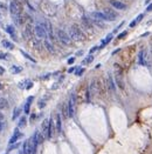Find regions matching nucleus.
Here are the masks:
<instances>
[{
    "instance_id": "25",
    "label": "nucleus",
    "mask_w": 152,
    "mask_h": 154,
    "mask_svg": "<svg viewBox=\"0 0 152 154\" xmlns=\"http://www.w3.org/2000/svg\"><path fill=\"white\" fill-rule=\"evenodd\" d=\"M93 60H94V57L91 54H89V55L87 57V59L84 60V64H90V62H93Z\"/></svg>"
},
{
    "instance_id": "3",
    "label": "nucleus",
    "mask_w": 152,
    "mask_h": 154,
    "mask_svg": "<svg viewBox=\"0 0 152 154\" xmlns=\"http://www.w3.org/2000/svg\"><path fill=\"white\" fill-rule=\"evenodd\" d=\"M34 32H35V35L39 38L40 40L47 38V31H46V28H45L43 24H38L36 26L34 27Z\"/></svg>"
},
{
    "instance_id": "21",
    "label": "nucleus",
    "mask_w": 152,
    "mask_h": 154,
    "mask_svg": "<svg viewBox=\"0 0 152 154\" xmlns=\"http://www.w3.org/2000/svg\"><path fill=\"white\" fill-rule=\"evenodd\" d=\"M2 46L5 47V48H8V49H13L14 48L13 44L9 42V41H7V40H2Z\"/></svg>"
},
{
    "instance_id": "19",
    "label": "nucleus",
    "mask_w": 152,
    "mask_h": 154,
    "mask_svg": "<svg viewBox=\"0 0 152 154\" xmlns=\"http://www.w3.org/2000/svg\"><path fill=\"white\" fill-rule=\"evenodd\" d=\"M45 46H46V48L50 52V53H54L55 52V49H54V46L52 45V42L49 40H45Z\"/></svg>"
},
{
    "instance_id": "31",
    "label": "nucleus",
    "mask_w": 152,
    "mask_h": 154,
    "mask_svg": "<svg viewBox=\"0 0 152 154\" xmlns=\"http://www.w3.org/2000/svg\"><path fill=\"white\" fill-rule=\"evenodd\" d=\"M8 54H0V59H8Z\"/></svg>"
},
{
    "instance_id": "15",
    "label": "nucleus",
    "mask_w": 152,
    "mask_h": 154,
    "mask_svg": "<svg viewBox=\"0 0 152 154\" xmlns=\"http://www.w3.org/2000/svg\"><path fill=\"white\" fill-rule=\"evenodd\" d=\"M22 152H24L25 154H32V152H31V144H29V140L25 141L24 147H22Z\"/></svg>"
},
{
    "instance_id": "22",
    "label": "nucleus",
    "mask_w": 152,
    "mask_h": 154,
    "mask_svg": "<svg viewBox=\"0 0 152 154\" xmlns=\"http://www.w3.org/2000/svg\"><path fill=\"white\" fill-rule=\"evenodd\" d=\"M8 107V102L6 99L4 98H0V108H7Z\"/></svg>"
},
{
    "instance_id": "39",
    "label": "nucleus",
    "mask_w": 152,
    "mask_h": 154,
    "mask_svg": "<svg viewBox=\"0 0 152 154\" xmlns=\"http://www.w3.org/2000/svg\"><path fill=\"white\" fill-rule=\"evenodd\" d=\"M34 119H35V114H34V115H32V116H31V121H32V120H34Z\"/></svg>"
},
{
    "instance_id": "33",
    "label": "nucleus",
    "mask_w": 152,
    "mask_h": 154,
    "mask_svg": "<svg viewBox=\"0 0 152 154\" xmlns=\"http://www.w3.org/2000/svg\"><path fill=\"white\" fill-rule=\"evenodd\" d=\"M32 87H33V82H27V89H31Z\"/></svg>"
},
{
    "instance_id": "40",
    "label": "nucleus",
    "mask_w": 152,
    "mask_h": 154,
    "mask_svg": "<svg viewBox=\"0 0 152 154\" xmlns=\"http://www.w3.org/2000/svg\"><path fill=\"white\" fill-rule=\"evenodd\" d=\"M117 52H119V48H118V49H116V51H113V52H112V54H116Z\"/></svg>"
},
{
    "instance_id": "32",
    "label": "nucleus",
    "mask_w": 152,
    "mask_h": 154,
    "mask_svg": "<svg viewBox=\"0 0 152 154\" xmlns=\"http://www.w3.org/2000/svg\"><path fill=\"white\" fill-rule=\"evenodd\" d=\"M97 49H99V47H97V46L93 47V48L90 49V54H91V53H94V52H95V51H97Z\"/></svg>"
},
{
    "instance_id": "12",
    "label": "nucleus",
    "mask_w": 152,
    "mask_h": 154,
    "mask_svg": "<svg viewBox=\"0 0 152 154\" xmlns=\"http://www.w3.org/2000/svg\"><path fill=\"white\" fill-rule=\"evenodd\" d=\"M90 17L94 18V19H97V20H102V21H108L106 17L104 15L103 12H93L90 14Z\"/></svg>"
},
{
    "instance_id": "37",
    "label": "nucleus",
    "mask_w": 152,
    "mask_h": 154,
    "mask_svg": "<svg viewBox=\"0 0 152 154\" xmlns=\"http://www.w3.org/2000/svg\"><path fill=\"white\" fill-rule=\"evenodd\" d=\"M74 71H75V68H74V67H72V68H69V69H68V72H69V73H72V72H74Z\"/></svg>"
},
{
    "instance_id": "14",
    "label": "nucleus",
    "mask_w": 152,
    "mask_h": 154,
    "mask_svg": "<svg viewBox=\"0 0 152 154\" xmlns=\"http://www.w3.org/2000/svg\"><path fill=\"white\" fill-rule=\"evenodd\" d=\"M20 136H21V133L19 132V129L16 128L15 131H14V134H13V136L9 139V145H13V144H15L16 141H18V139H19Z\"/></svg>"
},
{
    "instance_id": "42",
    "label": "nucleus",
    "mask_w": 152,
    "mask_h": 154,
    "mask_svg": "<svg viewBox=\"0 0 152 154\" xmlns=\"http://www.w3.org/2000/svg\"><path fill=\"white\" fill-rule=\"evenodd\" d=\"M2 87H4V86H2V84L0 82V89H2Z\"/></svg>"
},
{
    "instance_id": "4",
    "label": "nucleus",
    "mask_w": 152,
    "mask_h": 154,
    "mask_svg": "<svg viewBox=\"0 0 152 154\" xmlns=\"http://www.w3.org/2000/svg\"><path fill=\"white\" fill-rule=\"evenodd\" d=\"M57 38H59V40L61 41L62 44H64V45H69V44L72 42L70 35L67 34L63 29H59V31H57Z\"/></svg>"
},
{
    "instance_id": "24",
    "label": "nucleus",
    "mask_w": 152,
    "mask_h": 154,
    "mask_svg": "<svg viewBox=\"0 0 152 154\" xmlns=\"http://www.w3.org/2000/svg\"><path fill=\"white\" fill-rule=\"evenodd\" d=\"M21 69H22V68H21V67H19V66H12L11 67V72H12V73H20V72H21Z\"/></svg>"
},
{
    "instance_id": "2",
    "label": "nucleus",
    "mask_w": 152,
    "mask_h": 154,
    "mask_svg": "<svg viewBox=\"0 0 152 154\" xmlns=\"http://www.w3.org/2000/svg\"><path fill=\"white\" fill-rule=\"evenodd\" d=\"M115 80H116V85L120 89H124L125 85H124V80H123V69L118 65H115Z\"/></svg>"
},
{
    "instance_id": "20",
    "label": "nucleus",
    "mask_w": 152,
    "mask_h": 154,
    "mask_svg": "<svg viewBox=\"0 0 152 154\" xmlns=\"http://www.w3.org/2000/svg\"><path fill=\"white\" fill-rule=\"evenodd\" d=\"M61 129H62V126H61V116L60 114L56 115V131L57 133H61Z\"/></svg>"
},
{
    "instance_id": "17",
    "label": "nucleus",
    "mask_w": 152,
    "mask_h": 154,
    "mask_svg": "<svg viewBox=\"0 0 152 154\" xmlns=\"http://www.w3.org/2000/svg\"><path fill=\"white\" fill-rule=\"evenodd\" d=\"M54 134V122L53 119H49V129H48V138L50 139Z\"/></svg>"
},
{
    "instance_id": "16",
    "label": "nucleus",
    "mask_w": 152,
    "mask_h": 154,
    "mask_svg": "<svg viewBox=\"0 0 152 154\" xmlns=\"http://www.w3.org/2000/svg\"><path fill=\"white\" fill-rule=\"evenodd\" d=\"M33 100H34V96H29V98L27 99L26 104H25V113L26 114L29 113V107H31V104H32Z\"/></svg>"
},
{
    "instance_id": "30",
    "label": "nucleus",
    "mask_w": 152,
    "mask_h": 154,
    "mask_svg": "<svg viewBox=\"0 0 152 154\" xmlns=\"http://www.w3.org/2000/svg\"><path fill=\"white\" fill-rule=\"evenodd\" d=\"M83 72H84V69H83V68H80V69H77V71H76V75H82V74H83Z\"/></svg>"
},
{
    "instance_id": "5",
    "label": "nucleus",
    "mask_w": 152,
    "mask_h": 154,
    "mask_svg": "<svg viewBox=\"0 0 152 154\" xmlns=\"http://www.w3.org/2000/svg\"><path fill=\"white\" fill-rule=\"evenodd\" d=\"M75 104H76L75 94H72V96L69 99V104H68V115L69 116H74V113H75Z\"/></svg>"
},
{
    "instance_id": "36",
    "label": "nucleus",
    "mask_w": 152,
    "mask_h": 154,
    "mask_svg": "<svg viewBox=\"0 0 152 154\" xmlns=\"http://www.w3.org/2000/svg\"><path fill=\"white\" fill-rule=\"evenodd\" d=\"M74 61H75V58H70L68 60V64H74Z\"/></svg>"
},
{
    "instance_id": "18",
    "label": "nucleus",
    "mask_w": 152,
    "mask_h": 154,
    "mask_svg": "<svg viewBox=\"0 0 152 154\" xmlns=\"http://www.w3.org/2000/svg\"><path fill=\"white\" fill-rule=\"evenodd\" d=\"M6 31H7V33H9L11 34V37H13L14 38V40H16V34H15V29H14V27L13 26H7L6 27Z\"/></svg>"
},
{
    "instance_id": "28",
    "label": "nucleus",
    "mask_w": 152,
    "mask_h": 154,
    "mask_svg": "<svg viewBox=\"0 0 152 154\" xmlns=\"http://www.w3.org/2000/svg\"><path fill=\"white\" fill-rule=\"evenodd\" d=\"M126 34H128V31H124V32H122L120 34H118V37H117V39H122V38H124Z\"/></svg>"
},
{
    "instance_id": "10",
    "label": "nucleus",
    "mask_w": 152,
    "mask_h": 154,
    "mask_svg": "<svg viewBox=\"0 0 152 154\" xmlns=\"http://www.w3.org/2000/svg\"><path fill=\"white\" fill-rule=\"evenodd\" d=\"M43 25H45V28H46V31H47V35H48V38L53 41L54 40V34H53V29H52V25H50V22H49V21H46Z\"/></svg>"
},
{
    "instance_id": "29",
    "label": "nucleus",
    "mask_w": 152,
    "mask_h": 154,
    "mask_svg": "<svg viewBox=\"0 0 152 154\" xmlns=\"http://www.w3.org/2000/svg\"><path fill=\"white\" fill-rule=\"evenodd\" d=\"M143 18H144V14H139V15L136 18V19H135V20L137 21V24H138V22H140V21H142V19H143Z\"/></svg>"
},
{
    "instance_id": "13",
    "label": "nucleus",
    "mask_w": 152,
    "mask_h": 154,
    "mask_svg": "<svg viewBox=\"0 0 152 154\" xmlns=\"http://www.w3.org/2000/svg\"><path fill=\"white\" fill-rule=\"evenodd\" d=\"M48 129H49V119H46L42 122V135L48 138Z\"/></svg>"
},
{
    "instance_id": "1",
    "label": "nucleus",
    "mask_w": 152,
    "mask_h": 154,
    "mask_svg": "<svg viewBox=\"0 0 152 154\" xmlns=\"http://www.w3.org/2000/svg\"><path fill=\"white\" fill-rule=\"evenodd\" d=\"M69 35H70L72 40L75 41H83L86 39V35L83 34V32L80 29V27L77 25H73L69 28Z\"/></svg>"
},
{
    "instance_id": "26",
    "label": "nucleus",
    "mask_w": 152,
    "mask_h": 154,
    "mask_svg": "<svg viewBox=\"0 0 152 154\" xmlns=\"http://www.w3.org/2000/svg\"><path fill=\"white\" fill-rule=\"evenodd\" d=\"M26 125V118L25 116H22L21 119H20V121H19V127H24Z\"/></svg>"
},
{
    "instance_id": "6",
    "label": "nucleus",
    "mask_w": 152,
    "mask_h": 154,
    "mask_svg": "<svg viewBox=\"0 0 152 154\" xmlns=\"http://www.w3.org/2000/svg\"><path fill=\"white\" fill-rule=\"evenodd\" d=\"M9 11H11L12 17L20 15V7L16 4V1H11V4H9Z\"/></svg>"
},
{
    "instance_id": "11",
    "label": "nucleus",
    "mask_w": 152,
    "mask_h": 154,
    "mask_svg": "<svg viewBox=\"0 0 152 154\" xmlns=\"http://www.w3.org/2000/svg\"><path fill=\"white\" fill-rule=\"evenodd\" d=\"M110 4H111V5H112L116 10H119V11L125 10V8H126L125 4H123L122 1H118V0H111V1H110Z\"/></svg>"
},
{
    "instance_id": "34",
    "label": "nucleus",
    "mask_w": 152,
    "mask_h": 154,
    "mask_svg": "<svg viewBox=\"0 0 152 154\" xmlns=\"http://www.w3.org/2000/svg\"><path fill=\"white\" fill-rule=\"evenodd\" d=\"M146 11H147V12H151L152 11V4H150L149 6L146 7Z\"/></svg>"
},
{
    "instance_id": "38",
    "label": "nucleus",
    "mask_w": 152,
    "mask_h": 154,
    "mask_svg": "<svg viewBox=\"0 0 152 154\" xmlns=\"http://www.w3.org/2000/svg\"><path fill=\"white\" fill-rule=\"evenodd\" d=\"M2 127H4V124H2V122H1V121H0V131H1V129H2Z\"/></svg>"
},
{
    "instance_id": "35",
    "label": "nucleus",
    "mask_w": 152,
    "mask_h": 154,
    "mask_svg": "<svg viewBox=\"0 0 152 154\" xmlns=\"http://www.w3.org/2000/svg\"><path fill=\"white\" fill-rule=\"evenodd\" d=\"M39 107H40V108H43V107H45V102L40 101V102H39Z\"/></svg>"
},
{
    "instance_id": "7",
    "label": "nucleus",
    "mask_w": 152,
    "mask_h": 154,
    "mask_svg": "<svg viewBox=\"0 0 152 154\" xmlns=\"http://www.w3.org/2000/svg\"><path fill=\"white\" fill-rule=\"evenodd\" d=\"M103 13L106 17L108 21H113V20H116V18H117V13H115L112 10H108L106 8V10L103 11Z\"/></svg>"
},
{
    "instance_id": "9",
    "label": "nucleus",
    "mask_w": 152,
    "mask_h": 154,
    "mask_svg": "<svg viewBox=\"0 0 152 154\" xmlns=\"http://www.w3.org/2000/svg\"><path fill=\"white\" fill-rule=\"evenodd\" d=\"M106 87H108V89H109L111 93H113V92L116 91V85H115V82H113V79H112V77H111V75H109V77H108Z\"/></svg>"
},
{
    "instance_id": "41",
    "label": "nucleus",
    "mask_w": 152,
    "mask_h": 154,
    "mask_svg": "<svg viewBox=\"0 0 152 154\" xmlns=\"http://www.w3.org/2000/svg\"><path fill=\"white\" fill-rule=\"evenodd\" d=\"M2 118H4V114H1V113H0V120H1Z\"/></svg>"
},
{
    "instance_id": "8",
    "label": "nucleus",
    "mask_w": 152,
    "mask_h": 154,
    "mask_svg": "<svg viewBox=\"0 0 152 154\" xmlns=\"http://www.w3.org/2000/svg\"><path fill=\"white\" fill-rule=\"evenodd\" d=\"M146 51L145 49H140L138 53V62L139 65H146Z\"/></svg>"
},
{
    "instance_id": "27",
    "label": "nucleus",
    "mask_w": 152,
    "mask_h": 154,
    "mask_svg": "<svg viewBox=\"0 0 152 154\" xmlns=\"http://www.w3.org/2000/svg\"><path fill=\"white\" fill-rule=\"evenodd\" d=\"M21 54H22V55H25V57H26L27 59H28V60H32V61H34V62H35V60H34L33 58H32V57H31V55H28V54L26 53V52H24V51H21Z\"/></svg>"
},
{
    "instance_id": "23",
    "label": "nucleus",
    "mask_w": 152,
    "mask_h": 154,
    "mask_svg": "<svg viewBox=\"0 0 152 154\" xmlns=\"http://www.w3.org/2000/svg\"><path fill=\"white\" fill-rule=\"evenodd\" d=\"M20 113H21V108H15V109H14V112H13V116H12V119L15 120V119H16V118L20 115Z\"/></svg>"
}]
</instances>
